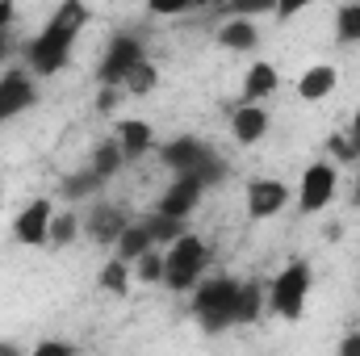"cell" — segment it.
<instances>
[{
	"mask_svg": "<svg viewBox=\"0 0 360 356\" xmlns=\"http://www.w3.org/2000/svg\"><path fill=\"white\" fill-rule=\"evenodd\" d=\"M92 8L84 0H63L51 17H46V25L21 46V59H25V68L38 76V80H51V76H59L68 63H72V51H76V38L84 34V25H89Z\"/></svg>",
	"mask_w": 360,
	"mask_h": 356,
	"instance_id": "obj_1",
	"label": "cell"
},
{
	"mask_svg": "<svg viewBox=\"0 0 360 356\" xmlns=\"http://www.w3.org/2000/svg\"><path fill=\"white\" fill-rule=\"evenodd\" d=\"M235 302H239V281L226 272L201 276L193 285V314H197L205 336H222L235 327Z\"/></svg>",
	"mask_w": 360,
	"mask_h": 356,
	"instance_id": "obj_2",
	"label": "cell"
},
{
	"mask_svg": "<svg viewBox=\"0 0 360 356\" xmlns=\"http://www.w3.org/2000/svg\"><path fill=\"white\" fill-rule=\"evenodd\" d=\"M310 289H314V268H310V260H302V256L289 260V265L269 281V314L297 323V319L306 314Z\"/></svg>",
	"mask_w": 360,
	"mask_h": 356,
	"instance_id": "obj_3",
	"label": "cell"
},
{
	"mask_svg": "<svg viewBox=\"0 0 360 356\" xmlns=\"http://www.w3.org/2000/svg\"><path fill=\"white\" fill-rule=\"evenodd\" d=\"M205 268H210V248H205V239L201 235H193V231H184L180 239H172L168 248H164V285L168 289H193L201 276H205Z\"/></svg>",
	"mask_w": 360,
	"mask_h": 356,
	"instance_id": "obj_4",
	"label": "cell"
},
{
	"mask_svg": "<svg viewBox=\"0 0 360 356\" xmlns=\"http://www.w3.org/2000/svg\"><path fill=\"white\" fill-rule=\"evenodd\" d=\"M335 189H340V172H335V164H327V160L306 164V172H302L297 189H293V197H297V214H302V218L323 214V210L331 205Z\"/></svg>",
	"mask_w": 360,
	"mask_h": 356,
	"instance_id": "obj_5",
	"label": "cell"
},
{
	"mask_svg": "<svg viewBox=\"0 0 360 356\" xmlns=\"http://www.w3.org/2000/svg\"><path fill=\"white\" fill-rule=\"evenodd\" d=\"M143 55H147V46L139 42V34H130V30L113 34V38L105 42V51H101L96 80H101V84H122V80H126V72H130Z\"/></svg>",
	"mask_w": 360,
	"mask_h": 356,
	"instance_id": "obj_6",
	"label": "cell"
},
{
	"mask_svg": "<svg viewBox=\"0 0 360 356\" xmlns=\"http://www.w3.org/2000/svg\"><path fill=\"white\" fill-rule=\"evenodd\" d=\"M38 76L30 68H4L0 72V122H13L21 117L25 109L38 105Z\"/></svg>",
	"mask_w": 360,
	"mask_h": 356,
	"instance_id": "obj_7",
	"label": "cell"
},
{
	"mask_svg": "<svg viewBox=\"0 0 360 356\" xmlns=\"http://www.w3.org/2000/svg\"><path fill=\"white\" fill-rule=\"evenodd\" d=\"M51 218H55V201L51 197H34L17 210L13 218V239L21 248H46V231H51Z\"/></svg>",
	"mask_w": 360,
	"mask_h": 356,
	"instance_id": "obj_8",
	"label": "cell"
},
{
	"mask_svg": "<svg viewBox=\"0 0 360 356\" xmlns=\"http://www.w3.org/2000/svg\"><path fill=\"white\" fill-rule=\"evenodd\" d=\"M289 201H293V189H289L285 180H276V177L248 180V218H252V222H269V218H276Z\"/></svg>",
	"mask_w": 360,
	"mask_h": 356,
	"instance_id": "obj_9",
	"label": "cell"
},
{
	"mask_svg": "<svg viewBox=\"0 0 360 356\" xmlns=\"http://www.w3.org/2000/svg\"><path fill=\"white\" fill-rule=\"evenodd\" d=\"M126 222H130V214L117 201H96L89 210V218H84V235L92 243H101V248H113L117 235L126 231Z\"/></svg>",
	"mask_w": 360,
	"mask_h": 356,
	"instance_id": "obj_10",
	"label": "cell"
},
{
	"mask_svg": "<svg viewBox=\"0 0 360 356\" xmlns=\"http://www.w3.org/2000/svg\"><path fill=\"white\" fill-rule=\"evenodd\" d=\"M201 193H205V184L193 177V172H176V180L160 193V214H176V218H188L197 205H201Z\"/></svg>",
	"mask_w": 360,
	"mask_h": 356,
	"instance_id": "obj_11",
	"label": "cell"
},
{
	"mask_svg": "<svg viewBox=\"0 0 360 356\" xmlns=\"http://www.w3.org/2000/svg\"><path fill=\"white\" fill-rule=\"evenodd\" d=\"M214 42L222 51H235V55H252L260 46V25L256 17H222V25L214 30Z\"/></svg>",
	"mask_w": 360,
	"mask_h": 356,
	"instance_id": "obj_12",
	"label": "cell"
},
{
	"mask_svg": "<svg viewBox=\"0 0 360 356\" xmlns=\"http://www.w3.org/2000/svg\"><path fill=\"white\" fill-rule=\"evenodd\" d=\"M231 134H235L239 147H256V143L269 134V109L239 101V105L231 109Z\"/></svg>",
	"mask_w": 360,
	"mask_h": 356,
	"instance_id": "obj_13",
	"label": "cell"
},
{
	"mask_svg": "<svg viewBox=\"0 0 360 356\" xmlns=\"http://www.w3.org/2000/svg\"><path fill=\"white\" fill-rule=\"evenodd\" d=\"M113 139H117V147H122L126 164L143 160V155L155 147V130H151V122H143V117H126V122H117Z\"/></svg>",
	"mask_w": 360,
	"mask_h": 356,
	"instance_id": "obj_14",
	"label": "cell"
},
{
	"mask_svg": "<svg viewBox=\"0 0 360 356\" xmlns=\"http://www.w3.org/2000/svg\"><path fill=\"white\" fill-rule=\"evenodd\" d=\"M205 151H210V147H205L201 139H193V134H176V139H168V143L160 147V160H164V168H172V172H193V168L201 164Z\"/></svg>",
	"mask_w": 360,
	"mask_h": 356,
	"instance_id": "obj_15",
	"label": "cell"
},
{
	"mask_svg": "<svg viewBox=\"0 0 360 356\" xmlns=\"http://www.w3.org/2000/svg\"><path fill=\"white\" fill-rule=\"evenodd\" d=\"M276 89H281V76H276V68H272L269 59H256V63L248 68V76H243L239 101H248V105H264V101H269Z\"/></svg>",
	"mask_w": 360,
	"mask_h": 356,
	"instance_id": "obj_16",
	"label": "cell"
},
{
	"mask_svg": "<svg viewBox=\"0 0 360 356\" xmlns=\"http://www.w3.org/2000/svg\"><path fill=\"white\" fill-rule=\"evenodd\" d=\"M340 89V72L331 68V63H314V68H306L302 76H297V96L302 101H327L331 92Z\"/></svg>",
	"mask_w": 360,
	"mask_h": 356,
	"instance_id": "obj_17",
	"label": "cell"
},
{
	"mask_svg": "<svg viewBox=\"0 0 360 356\" xmlns=\"http://www.w3.org/2000/svg\"><path fill=\"white\" fill-rule=\"evenodd\" d=\"M269 310V285L260 281H239V302H235V327L260 323V314Z\"/></svg>",
	"mask_w": 360,
	"mask_h": 356,
	"instance_id": "obj_18",
	"label": "cell"
},
{
	"mask_svg": "<svg viewBox=\"0 0 360 356\" xmlns=\"http://www.w3.org/2000/svg\"><path fill=\"white\" fill-rule=\"evenodd\" d=\"M151 248H160L155 243V235H151V227H147V218H139V222H126V231L117 235V243H113V256H122V260H139L143 252H151Z\"/></svg>",
	"mask_w": 360,
	"mask_h": 356,
	"instance_id": "obj_19",
	"label": "cell"
},
{
	"mask_svg": "<svg viewBox=\"0 0 360 356\" xmlns=\"http://www.w3.org/2000/svg\"><path fill=\"white\" fill-rule=\"evenodd\" d=\"M89 168H92V172H96L101 180H105V184H109V180L117 177L122 168H126V155H122V147H117V139H101V143L92 147V160H89Z\"/></svg>",
	"mask_w": 360,
	"mask_h": 356,
	"instance_id": "obj_20",
	"label": "cell"
},
{
	"mask_svg": "<svg viewBox=\"0 0 360 356\" xmlns=\"http://www.w3.org/2000/svg\"><path fill=\"white\" fill-rule=\"evenodd\" d=\"M130 260H122V256H109L105 260V268L96 272V285L105 289V293H113V298H126L130 293Z\"/></svg>",
	"mask_w": 360,
	"mask_h": 356,
	"instance_id": "obj_21",
	"label": "cell"
},
{
	"mask_svg": "<svg viewBox=\"0 0 360 356\" xmlns=\"http://www.w3.org/2000/svg\"><path fill=\"white\" fill-rule=\"evenodd\" d=\"M122 89H126V96H151V92L160 89V68L143 55L130 72H126V80H122Z\"/></svg>",
	"mask_w": 360,
	"mask_h": 356,
	"instance_id": "obj_22",
	"label": "cell"
},
{
	"mask_svg": "<svg viewBox=\"0 0 360 356\" xmlns=\"http://www.w3.org/2000/svg\"><path fill=\"white\" fill-rule=\"evenodd\" d=\"M80 218H76V210H55V218H51V231H46V248H72L76 243V235H80Z\"/></svg>",
	"mask_w": 360,
	"mask_h": 356,
	"instance_id": "obj_23",
	"label": "cell"
},
{
	"mask_svg": "<svg viewBox=\"0 0 360 356\" xmlns=\"http://www.w3.org/2000/svg\"><path fill=\"white\" fill-rule=\"evenodd\" d=\"M335 42H344V46L360 42V0H348L335 8Z\"/></svg>",
	"mask_w": 360,
	"mask_h": 356,
	"instance_id": "obj_24",
	"label": "cell"
},
{
	"mask_svg": "<svg viewBox=\"0 0 360 356\" xmlns=\"http://www.w3.org/2000/svg\"><path fill=\"white\" fill-rule=\"evenodd\" d=\"M193 177L201 180L205 189H218V184H226V180H231V164H226V160H222V155L210 147V151L201 155V164L193 168Z\"/></svg>",
	"mask_w": 360,
	"mask_h": 356,
	"instance_id": "obj_25",
	"label": "cell"
},
{
	"mask_svg": "<svg viewBox=\"0 0 360 356\" xmlns=\"http://www.w3.org/2000/svg\"><path fill=\"white\" fill-rule=\"evenodd\" d=\"M147 227H151L155 243H160V248H168L172 239H180V235L188 231V218H176V214H160V210H155V214L147 218Z\"/></svg>",
	"mask_w": 360,
	"mask_h": 356,
	"instance_id": "obj_26",
	"label": "cell"
},
{
	"mask_svg": "<svg viewBox=\"0 0 360 356\" xmlns=\"http://www.w3.org/2000/svg\"><path fill=\"white\" fill-rule=\"evenodd\" d=\"M105 180L96 177L92 168H84V172H72V177H63V184H59V193L68 197V201H84V197H92L96 189H101Z\"/></svg>",
	"mask_w": 360,
	"mask_h": 356,
	"instance_id": "obj_27",
	"label": "cell"
},
{
	"mask_svg": "<svg viewBox=\"0 0 360 356\" xmlns=\"http://www.w3.org/2000/svg\"><path fill=\"white\" fill-rule=\"evenodd\" d=\"M130 268H134V276H139L143 285H164V248L143 252V256H139Z\"/></svg>",
	"mask_w": 360,
	"mask_h": 356,
	"instance_id": "obj_28",
	"label": "cell"
},
{
	"mask_svg": "<svg viewBox=\"0 0 360 356\" xmlns=\"http://www.w3.org/2000/svg\"><path fill=\"white\" fill-rule=\"evenodd\" d=\"M276 0H226V17H272Z\"/></svg>",
	"mask_w": 360,
	"mask_h": 356,
	"instance_id": "obj_29",
	"label": "cell"
},
{
	"mask_svg": "<svg viewBox=\"0 0 360 356\" xmlns=\"http://www.w3.org/2000/svg\"><path fill=\"white\" fill-rule=\"evenodd\" d=\"M122 96H126V89L122 84H101L96 89V113H117V105H122Z\"/></svg>",
	"mask_w": 360,
	"mask_h": 356,
	"instance_id": "obj_30",
	"label": "cell"
},
{
	"mask_svg": "<svg viewBox=\"0 0 360 356\" xmlns=\"http://www.w3.org/2000/svg\"><path fill=\"white\" fill-rule=\"evenodd\" d=\"M188 8H193V0H147L151 17H184Z\"/></svg>",
	"mask_w": 360,
	"mask_h": 356,
	"instance_id": "obj_31",
	"label": "cell"
},
{
	"mask_svg": "<svg viewBox=\"0 0 360 356\" xmlns=\"http://www.w3.org/2000/svg\"><path fill=\"white\" fill-rule=\"evenodd\" d=\"M310 4H319V0H276V13H272V17L285 25V21H293L302 8H310Z\"/></svg>",
	"mask_w": 360,
	"mask_h": 356,
	"instance_id": "obj_32",
	"label": "cell"
},
{
	"mask_svg": "<svg viewBox=\"0 0 360 356\" xmlns=\"http://www.w3.org/2000/svg\"><path fill=\"white\" fill-rule=\"evenodd\" d=\"M34 356H76V344H68V340H42V344H34Z\"/></svg>",
	"mask_w": 360,
	"mask_h": 356,
	"instance_id": "obj_33",
	"label": "cell"
},
{
	"mask_svg": "<svg viewBox=\"0 0 360 356\" xmlns=\"http://www.w3.org/2000/svg\"><path fill=\"white\" fill-rule=\"evenodd\" d=\"M17 51H21V46H17V34H13V30H4V34H0V63H8Z\"/></svg>",
	"mask_w": 360,
	"mask_h": 356,
	"instance_id": "obj_34",
	"label": "cell"
},
{
	"mask_svg": "<svg viewBox=\"0 0 360 356\" xmlns=\"http://www.w3.org/2000/svg\"><path fill=\"white\" fill-rule=\"evenodd\" d=\"M13 17H17V4L13 0H0V34L13 30Z\"/></svg>",
	"mask_w": 360,
	"mask_h": 356,
	"instance_id": "obj_35",
	"label": "cell"
},
{
	"mask_svg": "<svg viewBox=\"0 0 360 356\" xmlns=\"http://www.w3.org/2000/svg\"><path fill=\"white\" fill-rule=\"evenodd\" d=\"M340 352H344V356H360V331H356V336H348V340L340 344Z\"/></svg>",
	"mask_w": 360,
	"mask_h": 356,
	"instance_id": "obj_36",
	"label": "cell"
},
{
	"mask_svg": "<svg viewBox=\"0 0 360 356\" xmlns=\"http://www.w3.org/2000/svg\"><path fill=\"white\" fill-rule=\"evenodd\" d=\"M352 205L360 210V172H356V180H352Z\"/></svg>",
	"mask_w": 360,
	"mask_h": 356,
	"instance_id": "obj_37",
	"label": "cell"
},
{
	"mask_svg": "<svg viewBox=\"0 0 360 356\" xmlns=\"http://www.w3.org/2000/svg\"><path fill=\"white\" fill-rule=\"evenodd\" d=\"M348 147H352V155L360 160V134H348Z\"/></svg>",
	"mask_w": 360,
	"mask_h": 356,
	"instance_id": "obj_38",
	"label": "cell"
},
{
	"mask_svg": "<svg viewBox=\"0 0 360 356\" xmlns=\"http://www.w3.org/2000/svg\"><path fill=\"white\" fill-rule=\"evenodd\" d=\"M348 134H360V109L352 113V126H348Z\"/></svg>",
	"mask_w": 360,
	"mask_h": 356,
	"instance_id": "obj_39",
	"label": "cell"
},
{
	"mask_svg": "<svg viewBox=\"0 0 360 356\" xmlns=\"http://www.w3.org/2000/svg\"><path fill=\"white\" fill-rule=\"evenodd\" d=\"M0 356H17V344H0Z\"/></svg>",
	"mask_w": 360,
	"mask_h": 356,
	"instance_id": "obj_40",
	"label": "cell"
}]
</instances>
